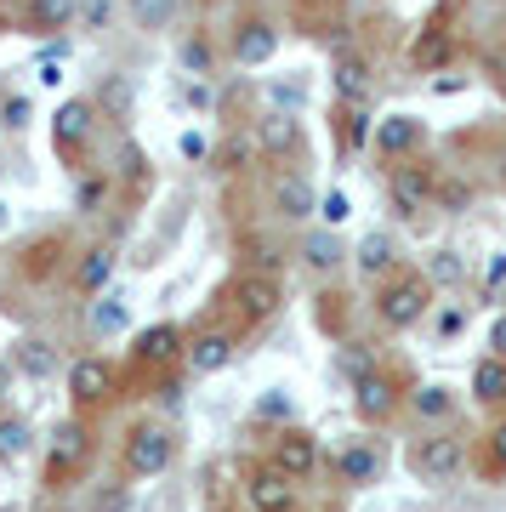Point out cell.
<instances>
[{"label": "cell", "mask_w": 506, "mask_h": 512, "mask_svg": "<svg viewBox=\"0 0 506 512\" xmlns=\"http://www.w3.org/2000/svg\"><path fill=\"white\" fill-rule=\"evenodd\" d=\"M450 52H455V35L444 29V23H433V29H421V35L410 40V69L433 74V69H444V63H450Z\"/></svg>", "instance_id": "19"}, {"label": "cell", "mask_w": 506, "mask_h": 512, "mask_svg": "<svg viewBox=\"0 0 506 512\" xmlns=\"http://www.w3.org/2000/svg\"><path fill=\"white\" fill-rule=\"evenodd\" d=\"M0 228H6V205H0Z\"/></svg>", "instance_id": "52"}, {"label": "cell", "mask_w": 506, "mask_h": 512, "mask_svg": "<svg viewBox=\"0 0 506 512\" xmlns=\"http://www.w3.org/2000/svg\"><path fill=\"white\" fill-rule=\"evenodd\" d=\"M35 450V433H29V421L18 416H0V467H12Z\"/></svg>", "instance_id": "24"}, {"label": "cell", "mask_w": 506, "mask_h": 512, "mask_svg": "<svg viewBox=\"0 0 506 512\" xmlns=\"http://www.w3.org/2000/svg\"><path fill=\"white\" fill-rule=\"evenodd\" d=\"M290 410H296V404H290L285 387H273V393H262V399H256V416H262V421H290Z\"/></svg>", "instance_id": "33"}, {"label": "cell", "mask_w": 506, "mask_h": 512, "mask_svg": "<svg viewBox=\"0 0 506 512\" xmlns=\"http://www.w3.org/2000/svg\"><path fill=\"white\" fill-rule=\"evenodd\" d=\"M234 302H239L245 319H268V313H279L285 291H279V279L273 274H239L234 279Z\"/></svg>", "instance_id": "10"}, {"label": "cell", "mask_w": 506, "mask_h": 512, "mask_svg": "<svg viewBox=\"0 0 506 512\" xmlns=\"http://www.w3.org/2000/svg\"><path fill=\"white\" fill-rule=\"evenodd\" d=\"M273 205H279V217L285 222H302V217H313L319 194H313V183L302 177V171H285V177L273 183Z\"/></svg>", "instance_id": "15"}, {"label": "cell", "mask_w": 506, "mask_h": 512, "mask_svg": "<svg viewBox=\"0 0 506 512\" xmlns=\"http://www.w3.org/2000/svg\"><path fill=\"white\" fill-rule=\"evenodd\" d=\"M273 52H279V29H273V23L251 18V23H239L234 29V63L239 69H262Z\"/></svg>", "instance_id": "11"}, {"label": "cell", "mask_w": 506, "mask_h": 512, "mask_svg": "<svg viewBox=\"0 0 506 512\" xmlns=\"http://www.w3.org/2000/svg\"><path fill=\"white\" fill-rule=\"evenodd\" d=\"M91 126H97V109H91L86 97H69V103H57V114H52V143H57V154H80L86 148V137H91Z\"/></svg>", "instance_id": "6"}, {"label": "cell", "mask_w": 506, "mask_h": 512, "mask_svg": "<svg viewBox=\"0 0 506 512\" xmlns=\"http://www.w3.org/2000/svg\"><path fill=\"white\" fill-rule=\"evenodd\" d=\"M268 467H279L290 484L313 478L319 473V444H313V433H302V427H279V433H273V461Z\"/></svg>", "instance_id": "5"}, {"label": "cell", "mask_w": 506, "mask_h": 512, "mask_svg": "<svg viewBox=\"0 0 506 512\" xmlns=\"http://www.w3.org/2000/svg\"><path fill=\"white\" fill-rule=\"evenodd\" d=\"M433 279H444V285H450V279H461V262H455V251H438V262H433Z\"/></svg>", "instance_id": "45"}, {"label": "cell", "mask_w": 506, "mask_h": 512, "mask_svg": "<svg viewBox=\"0 0 506 512\" xmlns=\"http://www.w3.org/2000/svg\"><path fill=\"white\" fill-rule=\"evenodd\" d=\"M74 18V0H35V29H63Z\"/></svg>", "instance_id": "32"}, {"label": "cell", "mask_w": 506, "mask_h": 512, "mask_svg": "<svg viewBox=\"0 0 506 512\" xmlns=\"http://www.w3.org/2000/svg\"><path fill=\"white\" fill-rule=\"evenodd\" d=\"M182 97H188V103H194V109H211V103H217V92H211V80H188V86H182Z\"/></svg>", "instance_id": "41"}, {"label": "cell", "mask_w": 506, "mask_h": 512, "mask_svg": "<svg viewBox=\"0 0 506 512\" xmlns=\"http://www.w3.org/2000/svg\"><path fill=\"white\" fill-rule=\"evenodd\" d=\"M177 148H182V160H205V154H211V143H205V131H182V137H177Z\"/></svg>", "instance_id": "42"}, {"label": "cell", "mask_w": 506, "mask_h": 512, "mask_svg": "<svg viewBox=\"0 0 506 512\" xmlns=\"http://www.w3.org/2000/svg\"><path fill=\"white\" fill-rule=\"evenodd\" d=\"M245 490H251V507L256 512H296V484H290L279 467H256Z\"/></svg>", "instance_id": "12"}, {"label": "cell", "mask_w": 506, "mask_h": 512, "mask_svg": "<svg viewBox=\"0 0 506 512\" xmlns=\"http://www.w3.org/2000/svg\"><path fill=\"white\" fill-rule=\"evenodd\" d=\"M404 461H410V473H416L421 484H444V478H455L467 467V444L455 439V433H421Z\"/></svg>", "instance_id": "2"}, {"label": "cell", "mask_w": 506, "mask_h": 512, "mask_svg": "<svg viewBox=\"0 0 506 512\" xmlns=\"http://www.w3.org/2000/svg\"><path fill=\"white\" fill-rule=\"evenodd\" d=\"M501 183H506V165H501Z\"/></svg>", "instance_id": "53"}, {"label": "cell", "mask_w": 506, "mask_h": 512, "mask_svg": "<svg viewBox=\"0 0 506 512\" xmlns=\"http://www.w3.org/2000/svg\"><path fill=\"white\" fill-rule=\"evenodd\" d=\"M103 194H109V183H103V177H86V183H80V194H74V205H80V211H97V200H103Z\"/></svg>", "instance_id": "39"}, {"label": "cell", "mask_w": 506, "mask_h": 512, "mask_svg": "<svg viewBox=\"0 0 506 512\" xmlns=\"http://www.w3.org/2000/svg\"><path fill=\"white\" fill-rule=\"evenodd\" d=\"M109 387H114V370H109V359H74L69 365V393H74V404H97V399H109Z\"/></svg>", "instance_id": "13"}, {"label": "cell", "mask_w": 506, "mask_h": 512, "mask_svg": "<svg viewBox=\"0 0 506 512\" xmlns=\"http://www.w3.org/2000/svg\"><path fill=\"white\" fill-rule=\"evenodd\" d=\"M177 461V439L165 433V427H131V439H126V473L131 478H160L165 467Z\"/></svg>", "instance_id": "3"}, {"label": "cell", "mask_w": 506, "mask_h": 512, "mask_svg": "<svg viewBox=\"0 0 506 512\" xmlns=\"http://www.w3.org/2000/svg\"><path fill=\"white\" fill-rule=\"evenodd\" d=\"M296 137H302V131H296V114H268V120H262V148H268V154L296 148Z\"/></svg>", "instance_id": "28"}, {"label": "cell", "mask_w": 506, "mask_h": 512, "mask_svg": "<svg viewBox=\"0 0 506 512\" xmlns=\"http://www.w3.org/2000/svg\"><path fill=\"white\" fill-rule=\"evenodd\" d=\"M342 137H347V148H359V143H364V114H359V103L347 109V126H342Z\"/></svg>", "instance_id": "44"}, {"label": "cell", "mask_w": 506, "mask_h": 512, "mask_svg": "<svg viewBox=\"0 0 506 512\" xmlns=\"http://www.w3.org/2000/svg\"><path fill=\"white\" fill-rule=\"evenodd\" d=\"M336 473H342V484H376V473H381L376 444H353V450H342Z\"/></svg>", "instance_id": "22"}, {"label": "cell", "mask_w": 506, "mask_h": 512, "mask_svg": "<svg viewBox=\"0 0 506 512\" xmlns=\"http://www.w3.org/2000/svg\"><path fill=\"white\" fill-rule=\"evenodd\" d=\"M353 404H359L364 421H387L398 410V382L387 376V370H364V376H353Z\"/></svg>", "instance_id": "7"}, {"label": "cell", "mask_w": 506, "mask_h": 512, "mask_svg": "<svg viewBox=\"0 0 506 512\" xmlns=\"http://www.w3.org/2000/svg\"><path fill=\"white\" fill-rule=\"evenodd\" d=\"M0 399H12V365H0Z\"/></svg>", "instance_id": "51"}, {"label": "cell", "mask_w": 506, "mask_h": 512, "mask_svg": "<svg viewBox=\"0 0 506 512\" xmlns=\"http://www.w3.org/2000/svg\"><path fill=\"white\" fill-rule=\"evenodd\" d=\"M137 365H171V359H182V330L177 325H148L137 330Z\"/></svg>", "instance_id": "18"}, {"label": "cell", "mask_w": 506, "mask_h": 512, "mask_svg": "<svg viewBox=\"0 0 506 512\" xmlns=\"http://www.w3.org/2000/svg\"><path fill=\"white\" fill-rule=\"evenodd\" d=\"M472 200V188H461V183H444V205H467Z\"/></svg>", "instance_id": "47"}, {"label": "cell", "mask_w": 506, "mask_h": 512, "mask_svg": "<svg viewBox=\"0 0 506 512\" xmlns=\"http://www.w3.org/2000/svg\"><path fill=\"white\" fill-rule=\"evenodd\" d=\"M325 6H330V0H296V12H308V18H313V12H325Z\"/></svg>", "instance_id": "50"}, {"label": "cell", "mask_w": 506, "mask_h": 512, "mask_svg": "<svg viewBox=\"0 0 506 512\" xmlns=\"http://www.w3.org/2000/svg\"><path fill=\"white\" fill-rule=\"evenodd\" d=\"M0 120H6L12 131H23L29 126V97H6V103H0Z\"/></svg>", "instance_id": "38"}, {"label": "cell", "mask_w": 506, "mask_h": 512, "mask_svg": "<svg viewBox=\"0 0 506 512\" xmlns=\"http://www.w3.org/2000/svg\"><path fill=\"white\" fill-rule=\"evenodd\" d=\"M484 444H489V478H501V473H506V421L489 433Z\"/></svg>", "instance_id": "36"}, {"label": "cell", "mask_w": 506, "mask_h": 512, "mask_svg": "<svg viewBox=\"0 0 506 512\" xmlns=\"http://www.w3.org/2000/svg\"><path fill=\"white\" fill-rule=\"evenodd\" d=\"M234 353H239V336L228 325H217V330H199L194 342H182V365L194 376H217V370L234 365Z\"/></svg>", "instance_id": "4"}, {"label": "cell", "mask_w": 506, "mask_h": 512, "mask_svg": "<svg viewBox=\"0 0 506 512\" xmlns=\"http://www.w3.org/2000/svg\"><path fill=\"white\" fill-rule=\"evenodd\" d=\"M120 165H126V183H131V188H143V183H148V160H143V148H131V143H126V148H120Z\"/></svg>", "instance_id": "35"}, {"label": "cell", "mask_w": 506, "mask_h": 512, "mask_svg": "<svg viewBox=\"0 0 506 512\" xmlns=\"http://www.w3.org/2000/svg\"><path fill=\"white\" fill-rule=\"evenodd\" d=\"M359 268H364L370 279H376V274H393V239H387V234H364Z\"/></svg>", "instance_id": "27"}, {"label": "cell", "mask_w": 506, "mask_h": 512, "mask_svg": "<svg viewBox=\"0 0 506 512\" xmlns=\"http://www.w3.org/2000/svg\"><path fill=\"white\" fill-rule=\"evenodd\" d=\"M268 97H273L285 114H296L302 103H308V92H302V86H268Z\"/></svg>", "instance_id": "40"}, {"label": "cell", "mask_w": 506, "mask_h": 512, "mask_svg": "<svg viewBox=\"0 0 506 512\" xmlns=\"http://www.w3.org/2000/svg\"><path fill=\"white\" fill-rule=\"evenodd\" d=\"M114 268H120V256L109 251V245H91L86 256H80V268H74V291L80 296H103L109 291Z\"/></svg>", "instance_id": "17"}, {"label": "cell", "mask_w": 506, "mask_h": 512, "mask_svg": "<svg viewBox=\"0 0 506 512\" xmlns=\"http://www.w3.org/2000/svg\"><path fill=\"white\" fill-rule=\"evenodd\" d=\"M211 63H217V52H211V40H205V35L182 40V69H188V74H199V80H205V74H211Z\"/></svg>", "instance_id": "31"}, {"label": "cell", "mask_w": 506, "mask_h": 512, "mask_svg": "<svg viewBox=\"0 0 506 512\" xmlns=\"http://www.w3.org/2000/svg\"><path fill=\"white\" fill-rule=\"evenodd\" d=\"M501 279H506V251H495L489 256V285H501Z\"/></svg>", "instance_id": "48"}, {"label": "cell", "mask_w": 506, "mask_h": 512, "mask_svg": "<svg viewBox=\"0 0 506 512\" xmlns=\"http://www.w3.org/2000/svg\"><path fill=\"white\" fill-rule=\"evenodd\" d=\"M410 404H416V416H433V421H444L455 410L450 387H416V393H410Z\"/></svg>", "instance_id": "30"}, {"label": "cell", "mask_w": 506, "mask_h": 512, "mask_svg": "<svg viewBox=\"0 0 506 512\" xmlns=\"http://www.w3.org/2000/svg\"><path fill=\"white\" fill-rule=\"evenodd\" d=\"M376 154L381 160H410L421 148V120L416 114H387V120H376Z\"/></svg>", "instance_id": "9"}, {"label": "cell", "mask_w": 506, "mask_h": 512, "mask_svg": "<svg viewBox=\"0 0 506 512\" xmlns=\"http://www.w3.org/2000/svg\"><path fill=\"white\" fill-rule=\"evenodd\" d=\"M126 6H131V23L148 29V35H160V29L177 23V0H126Z\"/></svg>", "instance_id": "25"}, {"label": "cell", "mask_w": 506, "mask_h": 512, "mask_svg": "<svg viewBox=\"0 0 506 512\" xmlns=\"http://www.w3.org/2000/svg\"><path fill=\"white\" fill-rule=\"evenodd\" d=\"M91 330H97V336H120V330H126V302H120V296L91 302Z\"/></svg>", "instance_id": "29"}, {"label": "cell", "mask_w": 506, "mask_h": 512, "mask_svg": "<svg viewBox=\"0 0 506 512\" xmlns=\"http://www.w3.org/2000/svg\"><path fill=\"white\" fill-rule=\"evenodd\" d=\"M433 200V177L416 165H398L393 171V211L398 217H421V205Z\"/></svg>", "instance_id": "16"}, {"label": "cell", "mask_w": 506, "mask_h": 512, "mask_svg": "<svg viewBox=\"0 0 506 512\" xmlns=\"http://www.w3.org/2000/svg\"><path fill=\"white\" fill-rule=\"evenodd\" d=\"M313 211H319V217H325V222H330V228H342V222H347V217H353V205H347V194H336V188H330L325 200L313 205Z\"/></svg>", "instance_id": "34"}, {"label": "cell", "mask_w": 506, "mask_h": 512, "mask_svg": "<svg viewBox=\"0 0 506 512\" xmlns=\"http://www.w3.org/2000/svg\"><path fill=\"white\" fill-rule=\"evenodd\" d=\"M109 18H114V0H86L80 6V23L86 29H109Z\"/></svg>", "instance_id": "37"}, {"label": "cell", "mask_w": 506, "mask_h": 512, "mask_svg": "<svg viewBox=\"0 0 506 512\" xmlns=\"http://www.w3.org/2000/svg\"><path fill=\"white\" fill-rule=\"evenodd\" d=\"M427 308H433V285L421 274H404V279H393L387 291L376 296V319L387 330H410V325H421L427 319Z\"/></svg>", "instance_id": "1"}, {"label": "cell", "mask_w": 506, "mask_h": 512, "mask_svg": "<svg viewBox=\"0 0 506 512\" xmlns=\"http://www.w3.org/2000/svg\"><path fill=\"white\" fill-rule=\"evenodd\" d=\"M131 103H137V92H131L126 74H103V86H97V103H91V109H103L109 120H131Z\"/></svg>", "instance_id": "20"}, {"label": "cell", "mask_w": 506, "mask_h": 512, "mask_svg": "<svg viewBox=\"0 0 506 512\" xmlns=\"http://www.w3.org/2000/svg\"><path fill=\"white\" fill-rule=\"evenodd\" d=\"M489 348H495V359H506V313L489 325Z\"/></svg>", "instance_id": "46"}, {"label": "cell", "mask_w": 506, "mask_h": 512, "mask_svg": "<svg viewBox=\"0 0 506 512\" xmlns=\"http://www.w3.org/2000/svg\"><path fill=\"white\" fill-rule=\"evenodd\" d=\"M461 86H467V80H461V74H450V80H438L433 92H438V97H455V92H461Z\"/></svg>", "instance_id": "49"}, {"label": "cell", "mask_w": 506, "mask_h": 512, "mask_svg": "<svg viewBox=\"0 0 506 512\" xmlns=\"http://www.w3.org/2000/svg\"><path fill=\"white\" fill-rule=\"evenodd\" d=\"M472 393L484 404H506V359H478V370H472Z\"/></svg>", "instance_id": "23"}, {"label": "cell", "mask_w": 506, "mask_h": 512, "mask_svg": "<svg viewBox=\"0 0 506 512\" xmlns=\"http://www.w3.org/2000/svg\"><path fill=\"white\" fill-rule=\"evenodd\" d=\"M86 450H91V433H86V421H57V433H52V484L57 478H74L80 467H86Z\"/></svg>", "instance_id": "8"}, {"label": "cell", "mask_w": 506, "mask_h": 512, "mask_svg": "<svg viewBox=\"0 0 506 512\" xmlns=\"http://www.w3.org/2000/svg\"><path fill=\"white\" fill-rule=\"evenodd\" d=\"M330 74H336V92H342L347 103H359V97L370 92V63H364L359 52H342Z\"/></svg>", "instance_id": "21"}, {"label": "cell", "mask_w": 506, "mask_h": 512, "mask_svg": "<svg viewBox=\"0 0 506 512\" xmlns=\"http://www.w3.org/2000/svg\"><path fill=\"white\" fill-rule=\"evenodd\" d=\"M12 376H29V382L57 376V348L46 336H18V342H12Z\"/></svg>", "instance_id": "14"}, {"label": "cell", "mask_w": 506, "mask_h": 512, "mask_svg": "<svg viewBox=\"0 0 506 512\" xmlns=\"http://www.w3.org/2000/svg\"><path fill=\"white\" fill-rule=\"evenodd\" d=\"M302 256H308V268H319V274H336L342 268V245H336V234H308L302 239Z\"/></svg>", "instance_id": "26"}, {"label": "cell", "mask_w": 506, "mask_h": 512, "mask_svg": "<svg viewBox=\"0 0 506 512\" xmlns=\"http://www.w3.org/2000/svg\"><path fill=\"white\" fill-rule=\"evenodd\" d=\"M455 330H467V308H444V319H438V336L450 342Z\"/></svg>", "instance_id": "43"}]
</instances>
